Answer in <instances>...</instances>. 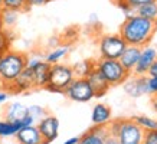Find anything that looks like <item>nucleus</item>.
<instances>
[{
    "instance_id": "nucleus-8",
    "label": "nucleus",
    "mask_w": 157,
    "mask_h": 144,
    "mask_svg": "<svg viewBox=\"0 0 157 144\" xmlns=\"http://www.w3.org/2000/svg\"><path fill=\"white\" fill-rule=\"evenodd\" d=\"M26 66L30 68L33 72V84L35 88H45L49 81V71H51V63H48L45 59L38 58H28Z\"/></svg>"
},
{
    "instance_id": "nucleus-14",
    "label": "nucleus",
    "mask_w": 157,
    "mask_h": 144,
    "mask_svg": "<svg viewBox=\"0 0 157 144\" xmlns=\"http://www.w3.org/2000/svg\"><path fill=\"white\" fill-rule=\"evenodd\" d=\"M113 120L111 108L105 104H95L91 111V121L95 127H107L108 123Z\"/></svg>"
},
{
    "instance_id": "nucleus-39",
    "label": "nucleus",
    "mask_w": 157,
    "mask_h": 144,
    "mask_svg": "<svg viewBox=\"0 0 157 144\" xmlns=\"http://www.w3.org/2000/svg\"><path fill=\"white\" fill-rule=\"evenodd\" d=\"M2 2H3V0H0V9H2Z\"/></svg>"
},
{
    "instance_id": "nucleus-5",
    "label": "nucleus",
    "mask_w": 157,
    "mask_h": 144,
    "mask_svg": "<svg viewBox=\"0 0 157 144\" xmlns=\"http://www.w3.org/2000/svg\"><path fill=\"white\" fill-rule=\"evenodd\" d=\"M127 48V43L120 35H102L98 42L100 56L104 59H120Z\"/></svg>"
},
{
    "instance_id": "nucleus-4",
    "label": "nucleus",
    "mask_w": 157,
    "mask_h": 144,
    "mask_svg": "<svg viewBox=\"0 0 157 144\" xmlns=\"http://www.w3.org/2000/svg\"><path fill=\"white\" fill-rule=\"evenodd\" d=\"M95 68L100 71V74L104 77V79L108 82L109 86L121 85L127 78L128 72L124 69V66L120 63L118 59H104L100 58V61H95Z\"/></svg>"
},
{
    "instance_id": "nucleus-37",
    "label": "nucleus",
    "mask_w": 157,
    "mask_h": 144,
    "mask_svg": "<svg viewBox=\"0 0 157 144\" xmlns=\"http://www.w3.org/2000/svg\"><path fill=\"white\" fill-rule=\"evenodd\" d=\"M151 105H153V110H154V112L157 114V95H153V98H151Z\"/></svg>"
},
{
    "instance_id": "nucleus-33",
    "label": "nucleus",
    "mask_w": 157,
    "mask_h": 144,
    "mask_svg": "<svg viewBox=\"0 0 157 144\" xmlns=\"http://www.w3.org/2000/svg\"><path fill=\"white\" fill-rule=\"evenodd\" d=\"M147 75H148V77H157V59L153 62L151 66H150V69H148V72H147Z\"/></svg>"
},
{
    "instance_id": "nucleus-11",
    "label": "nucleus",
    "mask_w": 157,
    "mask_h": 144,
    "mask_svg": "<svg viewBox=\"0 0 157 144\" xmlns=\"http://www.w3.org/2000/svg\"><path fill=\"white\" fill-rule=\"evenodd\" d=\"M157 59V49L151 48V46H143L141 48V52H140V58L137 61V65L133 69L134 75H147L148 69L153 65V62Z\"/></svg>"
},
{
    "instance_id": "nucleus-19",
    "label": "nucleus",
    "mask_w": 157,
    "mask_h": 144,
    "mask_svg": "<svg viewBox=\"0 0 157 144\" xmlns=\"http://www.w3.org/2000/svg\"><path fill=\"white\" fill-rule=\"evenodd\" d=\"M136 14L157 23V0H151L148 3H144V5L138 6L137 9H136Z\"/></svg>"
},
{
    "instance_id": "nucleus-28",
    "label": "nucleus",
    "mask_w": 157,
    "mask_h": 144,
    "mask_svg": "<svg viewBox=\"0 0 157 144\" xmlns=\"http://www.w3.org/2000/svg\"><path fill=\"white\" fill-rule=\"evenodd\" d=\"M114 2L117 3V6H118L120 9L123 10V13L125 14V19H128V17L136 14V9H134L133 6H130L125 0H114Z\"/></svg>"
},
{
    "instance_id": "nucleus-42",
    "label": "nucleus",
    "mask_w": 157,
    "mask_h": 144,
    "mask_svg": "<svg viewBox=\"0 0 157 144\" xmlns=\"http://www.w3.org/2000/svg\"><path fill=\"white\" fill-rule=\"evenodd\" d=\"M78 144H81V143H78Z\"/></svg>"
},
{
    "instance_id": "nucleus-17",
    "label": "nucleus",
    "mask_w": 157,
    "mask_h": 144,
    "mask_svg": "<svg viewBox=\"0 0 157 144\" xmlns=\"http://www.w3.org/2000/svg\"><path fill=\"white\" fill-rule=\"evenodd\" d=\"M140 52H141V48L138 46H130L127 45L125 51L123 52V55L120 56V63L124 66V69L128 72V74H133V69L137 65V61L140 58Z\"/></svg>"
},
{
    "instance_id": "nucleus-10",
    "label": "nucleus",
    "mask_w": 157,
    "mask_h": 144,
    "mask_svg": "<svg viewBox=\"0 0 157 144\" xmlns=\"http://www.w3.org/2000/svg\"><path fill=\"white\" fill-rule=\"evenodd\" d=\"M123 88L125 94L131 98H140L147 94V77L130 74L128 78L123 82Z\"/></svg>"
},
{
    "instance_id": "nucleus-16",
    "label": "nucleus",
    "mask_w": 157,
    "mask_h": 144,
    "mask_svg": "<svg viewBox=\"0 0 157 144\" xmlns=\"http://www.w3.org/2000/svg\"><path fill=\"white\" fill-rule=\"evenodd\" d=\"M109 135L107 127H92L79 137L81 144H105V140Z\"/></svg>"
},
{
    "instance_id": "nucleus-20",
    "label": "nucleus",
    "mask_w": 157,
    "mask_h": 144,
    "mask_svg": "<svg viewBox=\"0 0 157 144\" xmlns=\"http://www.w3.org/2000/svg\"><path fill=\"white\" fill-rule=\"evenodd\" d=\"M95 68V61L91 59H85V61H79L78 63H75L72 69L75 74V78H86L92 69Z\"/></svg>"
},
{
    "instance_id": "nucleus-36",
    "label": "nucleus",
    "mask_w": 157,
    "mask_h": 144,
    "mask_svg": "<svg viewBox=\"0 0 157 144\" xmlns=\"http://www.w3.org/2000/svg\"><path fill=\"white\" fill-rule=\"evenodd\" d=\"M78 143H79V137H71V138H68L63 144H78Z\"/></svg>"
},
{
    "instance_id": "nucleus-24",
    "label": "nucleus",
    "mask_w": 157,
    "mask_h": 144,
    "mask_svg": "<svg viewBox=\"0 0 157 144\" xmlns=\"http://www.w3.org/2000/svg\"><path fill=\"white\" fill-rule=\"evenodd\" d=\"M131 120L144 131H150V130H157V120L147 117V115H134Z\"/></svg>"
},
{
    "instance_id": "nucleus-7",
    "label": "nucleus",
    "mask_w": 157,
    "mask_h": 144,
    "mask_svg": "<svg viewBox=\"0 0 157 144\" xmlns=\"http://www.w3.org/2000/svg\"><path fill=\"white\" fill-rule=\"evenodd\" d=\"M144 130H141L131 118H121L117 140L120 144H143Z\"/></svg>"
},
{
    "instance_id": "nucleus-13",
    "label": "nucleus",
    "mask_w": 157,
    "mask_h": 144,
    "mask_svg": "<svg viewBox=\"0 0 157 144\" xmlns=\"http://www.w3.org/2000/svg\"><path fill=\"white\" fill-rule=\"evenodd\" d=\"M86 81H88L90 86L92 88V91H94V98H102V97L108 92V89H109L108 82L105 81L104 77L101 75L100 71H98L97 68H94V69L88 74Z\"/></svg>"
},
{
    "instance_id": "nucleus-2",
    "label": "nucleus",
    "mask_w": 157,
    "mask_h": 144,
    "mask_svg": "<svg viewBox=\"0 0 157 144\" xmlns=\"http://www.w3.org/2000/svg\"><path fill=\"white\" fill-rule=\"evenodd\" d=\"M26 62H28V56L19 51L9 49L0 56V82L5 89L26 68Z\"/></svg>"
},
{
    "instance_id": "nucleus-29",
    "label": "nucleus",
    "mask_w": 157,
    "mask_h": 144,
    "mask_svg": "<svg viewBox=\"0 0 157 144\" xmlns=\"http://www.w3.org/2000/svg\"><path fill=\"white\" fill-rule=\"evenodd\" d=\"M143 144H157V130L144 131Z\"/></svg>"
},
{
    "instance_id": "nucleus-9",
    "label": "nucleus",
    "mask_w": 157,
    "mask_h": 144,
    "mask_svg": "<svg viewBox=\"0 0 157 144\" xmlns=\"http://www.w3.org/2000/svg\"><path fill=\"white\" fill-rule=\"evenodd\" d=\"M39 133L43 138V144H51L59 135V120L55 115H45L42 120L36 123Z\"/></svg>"
},
{
    "instance_id": "nucleus-18",
    "label": "nucleus",
    "mask_w": 157,
    "mask_h": 144,
    "mask_svg": "<svg viewBox=\"0 0 157 144\" xmlns=\"http://www.w3.org/2000/svg\"><path fill=\"white\" fill-rule=\"evenodd\" d=\"M28 115V107L22 102H12L5 108V120L10 123H17Z\"/></svg>"
},
{
    "instance_id": "nucleus-35",
    "label": "nucleus",
    "mask_w": 157,
    "mask_h": 144,
    "mask_svg": "<svg viewBox=\"0 0 157 144\" xmlns=\"http://www.w3.org/2000/svg\"><path fill=\"white\" fill-rule=\"evenodd\" d=\"M105 144H120V141L117 140V137L108 135V137H107V140H105Z\"/></svg>"
},
{
    "instance_id": "nucleus-6",
    "label": "nucleus",
    "mask_w": 157,
    "mask_h": 144,
    "mask_svg": "<svg viewBox=\"0 0 157 144\" xmlns=\"http://www.w3.org/2000/svg\"><path fill=\"white\" fill-rule=\"evenodd\" d=\"M63 95L75 102H90L94 98V91L90 86L86 78H74V81L65 88Z\"/></svg>"
},
{
    "instance_id": "nucleus-31",
    "label": "nucleus",
    "mask_w": 157,
    "mask_h": 144,
    "mask_svg": "<svg viewBox=\"0 0 157 144\" xmlns=\"http://www.w3.org/2000/svg\"><path fill=\"white\" fill-rule=\"evenodd\" d=\"M130 6H133L134 9H137L138 6L144 5V3H148V2H151V0H125Z\"/></svg>"
},
{
    "instance_id": "nucleus-1",
    "label": "nucleus",
    "mask_w": 157,
    "mask_h": 144,
    "mask_svg": "<svg viewBox=\"0 0 157 144\" xmlns=\"http://www.w3.org/2000/svg\"><path fill=\"white\" fill-rule=\"evenodd\" d=\"M157 32V23L134 14L125 19L120 26V36L130 46H147Z\"/></svg>"
},
{
    "instance_id": "nucleus-38",
    "label": "nucleus",
    "mask_w": 157,
    "mask_h": 144,
    "mask_svg": "<svg viewBox=\"0 0 157 144\" xmlns=\"http://www.w3.org/2000/svg\"><path fill=\"white\" fill-rule=\"evenodd\" d=\"M5 32V26H3V22H2V16H0V33Z\"/></svg>"
},
{
    "instance_id": "nucleus-41",
    "label": "nucleus",
    "mask_w": 157,
    "mask_h": 144,
    "mask_svg": "<svg viewBox=\"0 0 157 144\" xmlns=\"http://www.w3.org/2000/svg\"><path fill=\"white\" fill-rule=\"evenodd\" d=\"M48 2H51V0H48Z\"/></svg>"
},
{
    "instance_id": "nucleus-26",
    "label": "nucleus",
    "mask_w": 157,
    "mask_h": 144,
    "mask_svg": "<svg viewBox=\"0 0 157 144\" xmlns=\"http://www.w3.org/2000/svg\"><path fill=\"white\" fill-rule=\"evenodd\" d=\"M28 114L38 123V121L42 120L45 115H48V111L40 105H30V107H28Z\"/></svg>"
},
{
    "instance_id": "nucleus-12",
    "label": "nucleus",
    "mask_w": 157,
    "mask_h": 144,
    "mask_svg": "<svg viewBox=\"0 0 157 144\" xmlns=\"http://www.w3.org/2000/svg\"><path fill=\"white\" fill-rule=\"evenodd\" d=\"M35 88L33 84V72L30 68H25L23 71L20 72V75L10 84L6 91L7 92H14V94H19V92H26L29 89Z\"/></svg>"
},
{
    "instance_id": "nucleus-3",
    "label": "nucleus",
    "mask_w": 157,
    "mask_h": 144,
    "mask_svg": "<svg viewBox=\"0 0 157 144\" xmlns=\"http://www.w3.org/2000/svg\"><path fill=\"white\" fill-rule=\"evenodd\" d=\"M75 78L74 69L72 66L67 63H53L51 65V71H49V81L48 85L45 86V89L49 92H56V94H63L65 88H67Z\"/></svg>"
},
{
    "instance_id": "nucleus-23",
    "label": "nucleus",
    "mask_w": 157,
    "mask_h": 144,
    "mask_svg": "<svg viewBox=\"0 0 157 144\" xmlns=\"http://www.w3.org/2000/svg\"><path fill=\"white\" fill-rule=\"evenodd\" d=\"M0 16H2V22H3L5 30H9L17 23L19 12H14V10H9V9H0Z\"/></svg>"
},
{
    "instance_id": "nucleus-22",
    "label": "nucleus",
    "mask_w": 157,
    "mask_h": 144,
    "mask_svg": "<svg viewBox=\"0 0 157 144\" xmlns=\"http://www.w3.org/2000/svg\"><path fill=\"white\" fill-rule=\"evenodd\" d=\"M68 52H69V46H56V48L52 49V51L45 56V61L48 63H51V65L59 63L62 59L68 55Z\"/></svg>"
},
{
    "instance_id": "nucleus-27",
    "label": "nucleus",
    "mask_w": 157,
    "mask_h": 144,
    "mask_svg": "<svg viewBox=\"0 0 157 144\" xmlns=\"http://www.w3.org/2000/svg\"><path fill=\"white\" fill-rule=\"evenodd\" d=\"M10 43H12V36H10L9 30H5L3 33H0V56L10 49Z\"/></svg>"
},
{
    "instance_id": "nucleus-21",
    "label": "nucleus",
    "mask_w": 157,
    "mask_h": 144,
    "mask_svg": "<svg viewBox=\"0 0 157 144\" xmlns=\"http://www.w3.org/2000/svg\"><path fill=\"white\" fill-rule=\"evenodd\" d=\"M22 128L20 121L17 123H10L7 120H0V138L5 137H13L17 134V131Z\"/></svg>"
},
{
    "instance_id": "nucleus-34",
    "label": "nucleus",
    "mask_w": 157,
    "mask_h": 144,
    "mask_svg": "<svg viewBox=\"0 0 157 144\" xmlns=\"http://www.w3.org/2000/svg\"><path fill=\"white\" fill-rule=\"evenodd\" d=\"M7 98H9V92H7V91H0V104L6 102V101H7Z\"/></svg>"
},
{
    "instance_id": "nucleus-30",
    "label": "nucleus",
    "mask_w": 157,
    "mask_h": 144,
    "mask_svg": "<svg viewBox=\"0 0 157 144\" xmlns=\"http://www.w3.org/2000/svg\"><path fill=\"white\" fill-rule=\"evenodd\" d=\"M147 94L157 95V77H147Z\"/></svg>"
},
{
    "instance_id": "nucleus-40",
    "label": "nucleus",
    "mask_w": 157,
    "mask_h": 144,
    "mask_svg": "<svg viewBox=\"0 0 157 144\" xmlns=\"http://www.w3.org/2000/svg\"><path fill=\"white\" fill-rule=\"evenodd\" d=\"M0 144H2V141H0Z\"/></svg>"
},
{
    "instance_id": "nucleus-15",
    "label": "nucleus",
    "mask_w": 157,
    "mask_h": 144,
    "mask_svg": "<svg viewBox=\"0 0 157 144\" xmlns=\"http://www.w3.org/2000/svg\"><path fill=\"white\" fill-rule=\"evenodd\" d=\"M14 137L17 140V144H43V138L36 125L20 128Z\"/></svg>"
},
{
    "instance_id": "nucleus-25",
    "label": "nucleus",
    "mask_w": 157,
    "mask_h": 144,
    "mask_svg": "<svg viewBox=\"0 0 157 144\" xmlns=\"http://www.w3.org/2000/svg\"><path fill=\"white\" fill-rule=\"evenodd\" d=\"M2 9H9V10H14V12H23L28 10V2L26 0H3L2 2Z\"/></svg>"
},
{
    "instance_id": "nucleus-32",
    "label": "nucleus",
    "mask_w": 157,
    "mask_h": 144,
    "mask_svg": "<svg viewBox=\"0 0 157 144\" xmlns=\"http://www.w3.org/2000/svg\"><path fill=\"white\" fill-rule=\"evenodd\" d=\"M28 2V6H42V5H46L48 0H26Z\"/></svg>"
}]
</instances>
